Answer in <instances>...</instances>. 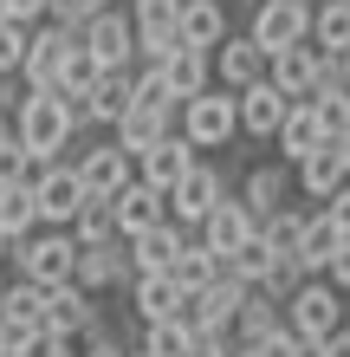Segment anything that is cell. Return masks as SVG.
<instances>
[{
	"label": "cell",
	"mask_w": 350,
	"mask_h": 357,
	"mask_svg": "<svg viewBox=\"0 0 350 357\" xmlns=\"http://www.w3.org/2000/svg\"><path fill=\"white\" fill-rule=\"evenodd\" d=\"M13 143L26 150L33 169L65 162V150H72V123H65L58 91H19V104H13Z\"/></svg>",
	"instance_id": "6da1fadb"
},
{
	"label": "cell",
	"mask_w": 350,
	"mask_h": 357,
	"mask_svg": "<svg viewBox=\"0 0 350 357\" xmlns=\"http://www.w3.org/2000/svg\"><path fill=\"white\" fill-rule=\"evenodd\" d=\"M228 195H234L228 169H221L214 156H201L195 169L182 176L169 195H162V221H169V227H182V234H195V227L208 221V208H214V202H228Z\"/></svg>",
	"instance_id": "7a4b0ae2"
},
{
	"label": "cell",
	"mask_w": 350,
	"mask_h": 357,
	"mask_svg": "<svg viewBox=\"0 0 350 357\" xmlns=\"http://www.w3.org/2000/svg\"><path fill=\"white\" fill-rule=\"evenodd\" d=\"M72 260H78V241L65 234V227H39V234L13 241V254H7V273L33 280L39 292H52V286H65V280H72Z\"/></svg>",
	"instance_id": "3957f363"
},
{
	"label": "cell",
	"mask_w": 350,
	"mask_h": 357,
	"mask_svg": "<svg viewBox=\"0 0 350 357\" xmlns=\"http://www.w3.org/2000/svg\"><path fill=\"white\" fill-rule=\"evenodd\" d=\"M175 137L189 143L195 156H208V150H228V143H234V91L208 85L201 98L175 104Z\"/></svg>",
	"instance_id": "277c9868"
},
{
	"label": "cell",
	"mask_w": 350,
	"mask_h": 357,
	"mask_svg": "<svg viewBox=\"0 0 350 357\" xmlns=\"http://www.w3.org/2000/svg\"><path fill=\"white\" fill-rule=\"evenodd\" d=\"M240 299H246V286H234L228 273H221L214 286H201V292H182L175 299V331H189V338H208V331H228L234 325V312H240Z\"/></svg>",
	"instance_id": "5b68a950"
},
{
	"label": "cell",
	"mask_w": 350,
	"mask_h": 357,
	"mask_svg": "<svg viewBox=\"0 0 350 357\" xmlns=\"http://www.w3.org/2000/svg\"><path fill=\"white\" fill-rule=\"evenodd\" d=\"M344 305H350V299H337V292L324 286V280H305L292 299L279 305V319H285V331H292V338L324 344V338H331V331L344 325Z\"/></svg>",
	"instance_id": "8992f818"
},
{
	"label": "cell",
	"mask_w": 350,
	"mask_h": 357,
	"mask_svg": "<svg viewBox=\"0 0 350 357\" xmlns=\"http://www.w3.org/2000/svg\"><path fill=\"white\" fill-rule=\"evenodd\" d=\"M72 176H78V188H85L91 202H111L123 182H130V156L117 150L111 137H91V143H72Z\"/></svg>",
	"instance_id": "52a82bcc"
},
{
	"label": "cell",
	"mask_w": 350,
	"mask_h": 357,
	"mask_svg": "<svg viewBox=\"0 0 350 357\" xmlns=\"http://www.w3.org/2000/svg\"><path fill=\"white\" fill-rule=\"evenodd\" d=\"M305 33H312V0H260L253 20H246V39L273 59L285 46H305Z\"/></svg>",
	"instance_id": "ba28073f"
},
{
	"label": "cell",
	"mask_w": 350,
	"mask_h": 357,
	"mask_svg": "<svg viewBox=\"0 0 350 357\" xmlns=\"http://www.w3.org/2000/svg\"><path fill=\"white\" fill-rule=\"evenodd\" d=\"M72 286H78V292H91V299H104V292L130 286V241L111 234V241L78 247V260H72Z\"/></svg>",
	"instance_id": "9c48e42d"
},
{
	"label": "cell",
	"mask_w": 350,
	"mask_h": 357,
	"mask_svg": "<svg viewBox=\"0 0 350 357\" xmlns=\"http://www.w3.org/2000/svg\"><path fill=\"white\" fill-rule=\"evenodd\" d=\"M78 46H85V59H91L97 72H130L136 33H130V20H123V0H117V7H104L85 33H78Z\"/></svg>",
	"instance_id": "30bf717a"
},
{
	"label": "cell",
	"mask_w": 350,
	"mask_h": 357,
	"mask_svg": "<svg viewBox=\"0 0 350 357\" xmlns=\"http://www.w3.org/2000/svg\"><path fill=\"white\" fill-rule=\"evenodd\" d=\"M33 208H39V227H72V215L85 208L91 195L78 188V176H72V162H46V169H33Z\"/></svg>",
	"instance_id": "8fae6325"
},
{
	"label": "cell",
	"mask_w": 350,
	"mask_h": 357,
	"mask_svg": "<svg viewBox=\"0 0 350 357\" xmlns=\"http://www.w3.org/2000/svg\"><path fill=\"white\" fill-rule=\"evenodd\" d=\"M72 46H78V33H58V26H39L26 33V59H19V91H52L58 85V66L72 59Z\"/></svg>",
	"instance_id": "7c38bea8"
},
{
	"label": "cell",
	"mask_w": 350,
	"mask_h": 357,
	"mask_svg": "<svg viewBox=\"0 0 350 357\" xmlns=\"http://www.w3.org/2000/svg\"><path fill=\"white\" fill-rule=\"evenodd\" d=\"M208 78H214L221 91H234V98H240L246 85H260V78H266V52H260L246 33H228V39L208 52Z\"/></svg>",
	"instance_id": "4fadbf2b"
},
{
	"label": "cell",
	"mask_w": 350,
	"mask_h": 357,
	"mask_svg": "<svg viewBox=\"0 0 350 357\" xmlns=\"http://www.w3.org/2000/svg\"><path fill=\"white\" fill-rule=\"evenodd\" d=\"M195 150H189V143H182L175 130L169 137H162V143H150V150H143V156H130V176L143 182V188H156V195H169V188L182 182V176H189L195 169Z\"/></svg>",
	"instance_id": "5bb4252c"
},
{
	"label": "cell",
	"mask_w": 350,
	"mask_h": 357,
	"mask_svg": "<svg viewBox=\"0 0 350 357\" xmlns=\"http://www.w3.org/2000/svg\"><path fill=\"white\" fill-rule=\"evenodd\" d=\"M234 202H240L246 215H253V227H260L266 215H279V208L292 202V169H285V162H253V169L240 176Z\"/></svg>",
	"instance_id": "9a60e30c"
},
{
	"label": "cell",
	"mask_w": 350,
	"mask_h": 357,
	"mask_svg": "<svg viewBox=\"0 0 350 357\" xmlns=\"http://www.w3.org/2000/svg\"><path fill=\"white\" fill-rule=\"evenodd\" d=\"M189 241L201 247V254L228 260V254H240V247L253 241V215H246V208H240V202L228 195V202H214V208H208V221H201V227H195Z\"/></svg>",
	"instance_id": "2e32d148"
},
{
	"label": "cell",
	"mask_w": 350,
	"mask_h": 357,
	"mask_svg": "<svg viewBox=\"0 0 350 357\" xmlns=\"http://www.w3.org/2000/svg\"><path fill=\"white\" fill-rule=\"evenodd\" d=\"M285 104L292 98H279L273 85H246L240 98H234V137H246V143H273V130L285 123Z\"/></svg>",
	"instance_id": "e0dca14e"
},
{
	"label": "cell",
	"mask_w": 350,
	"mask_h": 357,
	"mask_svg": "<svg viewBox=\"0 0 350 357\" xmlns=\"http://www.w3.org/2000/svg\"><path fill=\"white\" fill-rule=\"evenodd\" d=\"M228 0H182V13H175V39L189 52H214L221 39H228Z\"/></svg>",
	"instance_id": "ac0fdd59"
},
{
	"label": "cell",
	"mask_w": 350,
	"mask_h": 357,
	"mask_svg": "<svg viewBox=\"0 0 350 357\" xmlns=\"http://www.w3.org/2000/svg\"><path fill=\"white\" fill-rule=\"evenodd\" d=\"M97 319H104V312H97V299H91V292H78L72 280H65V286H52V292H46V305H39V325L58 331V338H78V331L97 325Z\"/></svg>",
	"instance_id": "d6986e66"
},
{
	"label": "cell",
	"mask_w": 350,
	"mask_h": 357,
	"mask_svg": "<svg viewBox=\"0 0 350 357\" xmlns=\"http://www.w3.org/2000/svg\"><path fill=\"white\" fill-rule=\"evenodd\" d=\"M318 72H324V59L312 52V46H285V52H273L266 59V85H273L279 98H312V85H318Z\"/></svg>",
	"instance_id": "ffe728a7"
},
{
	"label": "cell",
	"mask_w": 350,
	"mask_h": 357,
	"mask_svg": "<svg viewBox=\"0 0 350 357\" xmlns=\"http://www.w3.org/2000/svg\"><path fill=\"white\" fill-rule=\"evenodd\" d=\"M111 221H117V234L123 241H136V234H150V227H162V195L156 188H143L136 176L111 195Z\"/></svg>",
	"instance_id": "44dd1931"
},
{
	"label": "cell",
	"mask_w": 350,
	"mask_h": 357,
	"mask_svg": "<svg viewBox=\"0 0 350 357\" xmlns=\"http://www.w3.org/2000/svg\"><path fill=\"white\" fill-rule=\"evenodd\" d=\"M182 292L169 286V273H130V319L136 325H169Z\"/></svg>",
	"instance_id": "7402d4cb"
},
{
	"label": "cell",
	"mask_w": 350,
	"mask_h": 357,
	"mask_svg": "<svg viewBox=\"0 0 350 357\" xmlns=\"http://www.w3.org/2000/svg\"><path fill=\"white\" fill-rule=\"evenodd\" d=\"M273 143H279V162L292 169V162H305L312 150H324V130H318V117H312V104H285V123L273 130Z\"/></svg>",
	"instance_id": "603a6c76"
},
{
	"label": "cell",
	"mask_w": 350,
	"mask_h": 357,
	"mask_svg": "<svg viewBox=\"0 0 350 357\" xmlns=\"http://www.w3.org/2000/svg\"><path fill=\"white\" fill-rule=\"evenodd\" d=\"M344 162H337V143H324V150H312L305 162H292V188L299 195H312V202H331L337 188H344Z\"/></svg>",
	"instance_id": "cb8c5ba5"
},
{
	"label": "cell",
	"mask_w": 350,
	"mask_h": 357,
	"mask_svg": "<svg viewBox=\"0 0 350 357\" xmlns=\"http://www.w3.org/2000/svg\"><path fill=\"white\" fill-rule=\"evenodd\" d=\"M305 46L318 59L350 52V0H312V33H305Z\"/></svg>",
	"instance_id": "d4e9b609"
},
{
	"label": "cell",
	"mask_w": 350,
	"mask_h": 357,
	"mask_svg": "<svg viewBox=\"0 0 350 357\" xmlns=\"http://www.w3.org/2000/svg\"><path fill=\"white\" fill-rule=\"evenodd\" d=\"M337 227L318 215V208H305V234H299V247H292V260H299V273L305 280H324V266H331V254H337Z\"/></svg>",
	"instance_id": "484cf974"
},
{
	"label": "cell",
	"mask_w": 350,
	"mask_h": 357,
	"mask_svg": "<svg viewBox=\"0 0 350 357\" xmlns=\"http://www.w3.org/2000/svg\"><path fill=\"white\" fill-rule=\"evenodd\" d=\"M156 72H162V85H169L175 104H189V98H201V91L214 85V78H208V52H189V46H175Z\"/></svg>",
	"instance_id": "4316f807"
},
{
	"label": "cell",
	"mask_w": 350,
	"mask_h": 357,
	"mask_svg": "<svg viewBox=\"0 0 350 357\" xmlns=\"http://www.w3.org/2000/svg\"><path fill=\"white\" fill-rule=\"evenodd\" d=\"M285 319H279V305L266 299V292H246L240 312H234V325H228V338L234 344H266V338H279Z\"/></svg>",
	"instance_id": "83f0119b"
},
{
	"label": "cell",
	"mask_w": 350,
	"mask_h": 357,
	"mask_svg": "<svg viewBox=\"0 0 350 357\" xmlns=\"http://www.w3.org/2000/svg\"><path fill=\"white\" fill-rule=\"evenodd\" d=\"M305 104H312V117H318L324 143H337V137L350 130V91L337 85V78H331V66L318 72V85H312V98H305Z\"/></svg>",
	"instance_id": "f1b7e54d"
},
{
	"label": "cell",
	"mask_w": 350,
	"mask_h": 357,
	"mask_svg": "<svg viewBox=\"0 0 350 357\" xmlns=\"http://www.w3.org/2000/svg\"><path fill=\"white\" fill-rule=\"evenodd\" d=\"M169 130H175V117H156V111H136V104H130V111L111 123V143H117L123 156H143L150 143H162Z\"/></svg>",
	"instance_id": "f546056e"
},
{
	"label": "cell",
	"mask_w": 350,
	"mask_h": 357,
	"mask_svg": "<svg viewBox=\"0 0 350 357\" xmlns=\"http://www.w3.org/2000/svg\"><path fill=\"white\" fill-rule=\"evenodd\" d=\"M182 241H189V234L169 227V221L150 227V234H136V241H130V273H169V260L182 254Z\"/></svg>",
	"instance_id": "4dcf8cb0"
},
{
	"label": "cell",
	"mask_w": 350,
	"mask_h": 357,
	"mask_svg": "<svg viewBox=\"0 0 350 357\" xmlns=\"http://www.w3.org/2000/svg\"><path fill=\"white\" fill-rule=\"evenodd\" d=\"M273 260H279V254H273V247H266V241L253 234V241L240 247V254H228V260H221V273H228L234 286H246V292H260V286H266V273H273Z\"/></svg>",
	"instance_id": "1f68e13d"
},
{
	"label": "cell",
	"mask_w": 350,
	"mask_h": 357,
	"mask_svg": "<svg viewBox=\"0 0 350 357\" xmlns=\"http://www.w3.org/2000/svg\"><path fill=\"white\" fill-rule=\"evenodd\" d=\"M214 280H221V260L201 254L195 241H182V254L169 260V286L175 292H201V286H214Z\"/></svg>",
	"instance_id": "d6a6232c"
},
{
	"label": "cell",
	"mask_w": 350,
	"mask_h": 357,
	"mask_svg": "<svg viewBox=\"0 0 350 357\" xmlns=\"http://www.w3.org/2000/svg\"><path fill=\"white\" fill-rule=\"evenodd\" d=\"M175 13H182V0H123V20H130L136 39H169Z\"/></svg>",
	"instance_id": "836d02e7"
},
{
	"label": "cell",
	"mask_w": 350,
	"mask_h": 357,
	"mask_svg": "<svg viewBox=\"0 0 350 357\" xmlns=\"http://www.w3.org/2000/svg\"><path fill=\"white\" fill-rule=\"evenodd\" d=\"M91 98V117H97V130H111V123L130 111V72H97V85L85 91Z\"/></svg>",
	"instance_id": "e575fe53"
},
{
	"label": "cell",
	"mask_w": 350,
	"mask_h": 357,
	"mask_svg": "<svg viewBox=\"0 0 350 357\" xmlns=\"http://www.w3.org/2000/svg\"><path fill=\"white\" fill-rule=\"evenodd\" d=\"M0 234H7V241L39 234V208H33V188H26V182L0 188Z\"/></svg>",
	"instance_id": "d590c367"
},
{
	"label": "cell",
	"mask_w": 350,
	"mask_h": 357,
	"mask_svg": "<svg viewBox=\"0 0 350 357\" xmlns=\"http://www.w3.org/2000/svg\"><path fill=\"white\" fill-rule=\"evenodd\" d=\"M253 234L273 247V254H292V247H299V234H305V208H292V202H285L279 215H266V221L253 227Z\"/></svg>",
	"instance_id": "8d00e7d4"
},
{
	"label": "cell",
	"mask_w": 350,
	"mask_h": 357,
	"mask_svg": "<svg viewBox=\"0 0 350 357\" xmlns=\"http://www.w3.org/2000/svg\"><path fill=\"white\" fill-rule=\"evenodd\" d=\"M104 7H117V0H46V26H58V33H85Z\"/></svg>",
	"instance_id": "74e56055"
},
{
	"label": "cell",
	"mask_w": 350,
	"mask_h": 357,
	"mask_svg": "<svg viewBox=\"0 0 350 357\" xmlns=\"http://www.w3.org/2000/svg\"><path fill=\"white\" fill-rule=\"evenodd\" d=\"M65 234H72L78 247H91V241H111V234H117V221H111V202H85V208L72 215V227H65Z\"/></svg>",
	"instance_id": "f35d334b"
},
{
	"label": "cell",
	"mask_w": 350,
	"mask_h": 357,
	"mask_svg": "<svg viewBox=\"0 0 350 357\" xmlns=\"http://www.w3.org/2000/svg\"><path fill=\"white\" fill-rule=\"evenodd\" d=\"M136 351L143 357H189V331H175V325H136Z\"/></svg>",
	"instance_id": "ab89813d"
},
{
	"label": "cell",
	"mask_w": 350,
	"mask_h": 357,
	"mask_svg": "<svg viewBox=\"0 0 350 357\" xmlns=\"http://www.w3.org/2000/svg\"><path fill=\"white\" fill-rule=\"evenodd\" d=\"M13 357H72V338H58V331H46V325H33L26 338L13 344Z\"/></svg>",
	"instance_id": "60d3db41"
},
{
	"label": "cell",
	"mask_w": 350,
	"mask_h": 357,
	"mask_svg": "<svg viewBox=\"0 0 350 357\" xmlns=\"http://www.w3.org/2000/svg\"><path fill=\"white\" fill-rule=\"evenodd\" d=\"M13 182H33V162H26V150L13 143V130L0 137V188H13Z\"/></svg>",
	"instance_id": "b9f144b4"
},
{
	"label": "cell",
	"mask_w": 350,
	"mask_h": 357,
	"mask_svg": "<svg viewBox=\"0 0 350 357\" xmlns=\"http://www.w3.org/2000/svg\"><path fill=\"white\" fill-rule=\"evenodd\" d=\"M26 33L33 26H0V78H19V59H26Z\"/></svg>",
	"instance_id": "7bdbcfd3"
},
{
	"label": "cell",
	"mask_w": 350,
	"mask_h": 357,
	"mask_svg": "<svg viewBox=\"0 0 350 357\" xmlns=\"http://www.w3.org/2000/svg\"><path fill=\"white\" fill-rule=\"evenodd\" d=\"M318 215H324V221H331V227H337V241H350V182H344V188H337V195H331V202H324V208H318Z\"/></svg>",
	"instance_id": "ee69618b"
},
{
	"label": "cell",
	"mask_w": 350,
	"mask_h": 357,
	"mask_svg": "<svg viewBox=\"0 0 350 357\" xmlns=\"http://www.w3.org/2000/svg\"><path fill=\"white\" fill-rule=\"evenodd\" d=\"M324 286H331L337 299H350V241H344L337 254H331V266H324Z\"/></svg>",
	"instance_id": "f6af8a7d"
},
{
	"label": "cell",
	"mask_w": 350,
	"mask_h": 357,
	"mask_svg": "<svg viewBox=\"0 0 350 357\" xmlns=\"http://www.w3.org/2000/svg\"><path fill=\"white\" fill-rule=\"evenodd\" d=\"M7 20L13 26H39L46 20V0H7Z\"/></svg>",
	"instance_id": "bcb514c9"
},
{
	"label": "cell",
	"mask_w": 350,
	"mask_h": 357,
	"mask_svg": "<svg viewBox=\"0 0 350 357\" xmlns=\"http://www.w3.org/2000/svg\"><path fill=\"white\" fill-rule=\"evenodd\" d=\"M279 357H324V344H312V338H292V331H285V351Z\"/></svg>",
	"instance_id": "7dc6e473"
},
{
	"label": "cell",
	"mask_w": 350,
	"mask_h": 357,
	"mask_svg": "<svg viewBox=\"0 0 350 357\" xmlns=\"http://www.w3.org/2000/svg\"><path fill=\"white\" fill-rule=\"evenodd\" d=\"M324 357H350V325H337L331 338H324Z\"/></svg>",
	"instance_id": "c3c4849f"
},
{
	"label": "cell",
	"mask_w": 350,
	"mask_h": 357,
	"mask_svg": "<svg viewBox=\"0 0 350 357\" xmlns=\"http://www.w3.org/2000/svg\"><path fill=\"white\" fill-rule=\"evenodd\" d=\"M324 66H331V78H337L344 91H350V52H337V59H324Z\"/></svg>",
	"instance_id": "681fc988"
},
{
	"label": "cell",
	"mask_w": 350,
	"mask_h": 357,
	"mask_svg": "<svg viewBox=\"0 0 350 357\" xmlns=\"http://www.w3.org/2000/svg\"><path fill=\"white\" fill-rule=\"evenodd\" d=\"M0 26H7V0H0Z\"/></svg>",
	"instance_id": "f907efd6"
},
{
	"label": "cell",
	"mask_w": 350,
	"mask_h": 357,
	"mask_svg": "<svg viewBox=\"0 0 350 357\" xmlns=\"http://www.w3.org/2000/svg\"><path fill=\"white\" fill-rule=\"evenodd\" d=\"M123 357H143V351H136V344H130V351H123Z\"/></svg>",
	"instance_id": "816d5d0a"
},
{
	"label": "cell",
	"mask_w": 350,
	"mask_h": 357,
	"mask_svg": "<svg viewBox=\"0 0 350 357\" xmlns=\"http://www.w3.org/2000/svg\"><path fill=\"white\" fill-rule=\"evenodd\" d=\"M7 280H13V273H0V286H7Z\"/></svg>",
	"instance_id": "f5cc1de1"
},
{
	"label": "cell",
	"mask_w": 350,
	"mask_h": 357,
	"mask_svg": "<svg viewBox=\"0 0 350 357\" xmlns=\"http://www.w3.org/2000/svg\"><path fill=\"white\" fill-rule=\"evenodd\" d=\"M344 325H350V305H344Z\"/></svg>",
	"instance_id": "db71d44e"
},
{
	"label": "cell",
	"mask_w": 350,
	"mask_h": 357,
	"mask_svg": "<svg viewBox=\"0 0 350 357\" xmlns=\"http://www.w3.org/2000/svg\"><path fill=\"white\" fill-rule=\"evenodd\" d=\"M0 357H13V351H0Z\"/></svg>",
	"instance_id": "11a10c76"
}]
</instances>
